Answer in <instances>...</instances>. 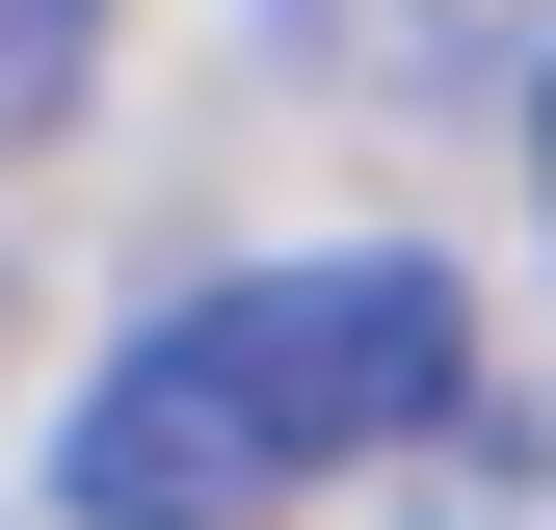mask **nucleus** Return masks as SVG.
Wrapping results in <instances>:
<instances>
[{
  "label": "nucleus",
  "instance_id": "f03ea898",
  "mask_svg": "<svg viewBox=\"0 0 556 530\" xmlns=\"http://www.w3.org/2000/svg\"><path fill=\"white\" fill-rule=\"evenodd\" d=\"M80 106H106V0H0V160H53Z\"/></svg>",
  "mask_w": 556,
  "mask_h": 530
},
{
  "label": "nucleus",
  "instance_id": "20e7f679",
  "mask_svg": "<svg viewBox=\"0 0 556 530\" xmlns=\"http://www.w3.org/2000/svg\"><path fill=\"white\" fill-rule=\"evenodd\" d=\"M530 160H556V80H530Z\"/></svg>",
  "mask_w": 556,
  "mask_h": 530
},
{
  "label": "nucleus",
  "instance_id": "7ed1b4c3",
  "mask_svg": "<svg viewBox=\"0 0 556 530\" xmlns=\"http://www.w3.org/2000/svg\"><path fill=\"white\" fill-rule=\"evenodd\" d=\"M292 27L344 53V80H477V53H504V0H292Z\"/></svg>",
  "mask_w": 556,
  "mask_h": 530
},
{
  "label": "nucleus",
  "instance_id": "f257e3e1",
  "mask_svg": "<svg viewBox=\"0 0 556 530\" xmlns=\"http://www.w3.org/2000/svg\"><path fill=\"white\" fill-rule=\"evenodd\" d=\"M451 425H477V292L425 239H318V265H239V292H160L80 371L53 530H265V504L451 451Z\"/></svg>",
  "mask_w": 556,
  "mask_h": 530
}]
</instances>
